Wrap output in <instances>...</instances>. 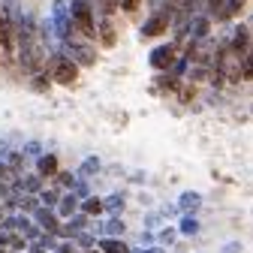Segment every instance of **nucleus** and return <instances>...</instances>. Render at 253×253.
Instances as JSON below:
<instances>
[{
    "instance_id": "1",
    "label": "nucleus",
    "mask_w": 253,
    "mask_h": 253,
    "mask_svg": "<svg viewBox=\"0 0 253 253\" xmlns=\"http://www.w3.org/2000/svg\"><path fill=\"white\" fill-rule=\"evenodd\" d=\"M15 42H18L21 70H24L27 76H37V73H42V63H45V48H42L40 24H37L34 12H21L18 30H15Z\"/></svg>"
},
{
    "instance_id": "2",
    "label": "nucleus",
    "mask_w": 253,
    "mask_h": 253,
    "mask_svg": "<svg viewBox=\"0 0 253 253\" xmlns=\"http://www.w3.org/2000/svg\"><path fill=\"white\" fill-rule=\"evenodd\" d=\"M67 9H70L73 30H79V34H84V37H97V24H93V12H90L87 0H73Z\"/></svg>"
},
{
    "instance_id": "3",
    "label": "nucleus",
    "mask_w": 253,
    "mask_h": 253,
    "mask_svg": "<svg viewBox=\"0 0 253 253\" xmlns=\"http://www.w3.org/2000/svg\"><path fill=\"white\" fill-rule=\"evenodd\" d=\"M48 73L57 84H73L79 79V63H73L63 51H54L51 54V63H48Z\"/></svg>"
},
{
    "instance_id": "4",
    "label": "nucleus",
    "mask_w": 253,
    "mask_h": 253,
    "mask_svg": "<svg viewBox=\"0 0 253 253\" xmlns=\"http://www.w3.org/2000/svg\"><path fill=\"white\" fill-rule=\"evenodd\" d=\"M60 48H63V54H67L73 63H82V67H93V63H97V51H93L87 42L73 40V34L60 42Z\"/></svg>"
},
{
    "instance_id": "5",
    "label": "nucleus",
    "mask_w": 253,
    "mask_h": 253,
    "mask_svg": "<svg viewBox=\"0 0 253 253\" xmlns=\"http://www.w3.org/2000/svg\"><path fill=\"white\" fill-rule=\"evenodd\" d=\"M51 27H54V34H57V40L63 42L70 34H73V24H70V9H67V3L63 0H54V6H51Z\"/></svg>"
},
{
    "instance_id": "6",
    "label": "nucleus",
    "mask_w": 253,
    "mask_h": 253,
    "mask_svg": "<svg viewBox=\"0 0 253 253\" xmlns=\"http://www.w3.org/2000/svg\"><path fill=\"white\" fill-rule=\"evenodd\" d=\"M175 54H178V45H160V48H154L151 51V67L154 70H169L172 63H175Z\"/></svg>"
},
{
    "instance_id": "7",
    "label": "nucleus",
    "mask_w": 253,
    "mask_h": 253,
    "mask_svg": "<svg viewBox=\"0 0 253 253\" xmlns=\"http://www.w3.org/2000/svg\"><path fill=\"white\" fill-rule=\"evenodd\" d=\"M169 12H157V15H151L148 21H145V27H142V37H160L163 30L169 27Z\"/></svg>"
},
{
    "instance_id": "8",
    "label": "nucleus",
    "mask_w": 253,
    "mask_h": 253,
    "mask_svg": "<svg viewBox=\"0 0 253 253\" xmlns=\"http://www.w3.org/2000/svg\"><path fill=\"white\" fill-rule=\"evenodd\" d=\"M190 27H187V34H190V42H196V40H202V37H208V18L205 15H196L193 21H187Z\"/></svg>"
},
{
    "instance_id": "9",
    "label": "nucleus",
    "mask_w": 253,
    "mask_h": 253,
    "mask_svg": "<svg viewBox=\"0 0 253 253\" xmlns=\"http://www.w3.org/2000/svg\"><path fill=\"white\" fill-rule=\"evenodd\" d=\"M34 217L40 220V226H42L45 232H51V235L60 229V226H57V217L51 214V208H37V211H34Z\"/></svg>"
},
{
    "instance_id": "10",
    "label": "nucleus",
    "mask_w": 253,
    "mask_h": 253,
    "mask_svg": "<svg viewBox=\"0 0 253 253\" xmlns=\"http://www.w3.org/2000/svg\"><path fill=\"white\" fill-rule=\"evenodd\" d=\"M247 45H250V30H247V24H241V27L235 30V40H232V45H229V48H232L235 54H250V51H247Z\"/></svg>"
},
{
    "instance_id": "11",
    "label": "nucleus",
    "mask_w": 253,
    "mask_h": 253,
    "mask_svg": "<svg viewBox=\"0 0 253 253\" xmlns=\"http://www.w3.org/2000/svg\"><path fill=\"white\" fill-rule=\"evenodd\" d=\"M37 172H40L42 178H48V175H57V157H54V154H45V157H40Z\"/></svg>"
},
{
    "instance_id": "12",
    "label": "nucleus",
    "mask_w": 253,
    "mask_h": 253,
    "mask_svg": "<svg viewBox=\"0 0 253 253\" xmlns=\"http://www.w3.org/2000/svg\"><path fill=\"white\" fill-rule=\"evenodd\" d=\"M100 247H103V253H126V244H124L118 235L103 238V241H100Z\"/></svg>"
},
{
    "instance_id": "13",
    "label": "nucleus",
    "mask_w": 253,
    "mask_h": 253,
    "mask_svg": "<svg viewBox=\"0 0 253 253\" xmlns=\"http://www.w3.org/2000/svg\"><path fill=\"white\" fill-rule=\"evenodd\" d=\"M199 202H202V199H199V193H184V196H181V202H178V208H181V211H196V208H199Z\"/></svg>"
},
{
    "instance_id": "14",
    "label": "nucleus",
    "mask_w": 253,
    "mask_h": 253,
    "mask_svg": "<svg viewBox=\"0 0 253 253\" xmlns=\"http://www.w3.org/2000/svg\"><path fill=\"white\" fill-rule=\"evenodd\" d=\"M100 37H103L106 45H115V27H112V18H109V15H106L103 24H100Z\"/></svg>"
},
{
    "instance_id": "15",
    "label": "nucleus",
    "mask_w": 253,
    "mask_h": 253,
    "mask_svg": "<svg viewBox=\"0 0 253 253\" xmlns=\"http://www.w3.org/2000/svg\"><path fill=\"white\" fill-rule=\"evenodd\" d=\"M79 208V199L70 193V196H63L60 199V217H73V211Z\"/></svg>"
},
{
    "instance_id": "16",
    "label": "nucleus",
    "mask_w": 253,
    "mask_h": 253,
    "mask_svg": "<svg viewBox=\"0 0 253 253\" xmlns=\"http://www.w3.org/2000/svg\"><path fill=\"white\" fill-rule=\"evenodd\" d=\"M97 172H100V160H97V157H87V160L82 163V178H90Z\"/></svg>"
},
{
    "instance_id": "17",
    "label": "nucleus",
    "mask_w": 253,
    "mask_h": 253,
    "mask_svg": "<svg viewBox=\"0 0 253 253\" xmlns=\"http://www.w3.org/2000/svg\"><path fill=\"white\" fill-rule=\"evenodd\" d=\"M82 211H84V214H100V211H103V202H100L97 196H84Z\"/></svg>"
},
{
    "instance_id": "18",
    "label": "nucleus",
    "mask_w": 253,
    "mask_h": 253,
    "mask_svg": "<svg viewBox=\"0 0 253 253\" xmlns=\"http://www.w3.org/2000/svg\"><path fill=\"white\" fill-rule=\"evenodd\" d=\"M241 6H244V0H229L226 9H220V18H232V15H238Z\"/></svg>"
},
{
    "instance_id": "19",
    "label": "nucleus",
    "mask_w": 253,
    "mask_h": 253,
    "mask_svg": "<svg viewBox=\"0 0 253 253\" xmlns=\"http://www.w3.org/2000/svg\"><path fill=\"white\" fill-rule=\"evenodd\" d=\"M103 208H109L112 214H118V211L124 208V196H118V193H115V196H109V199L103 202Z\"/></svg>"
},
{
    "instance_id": "20",
    "label": "nucleus",
    "mask_w": 253,
    "mask_h": 253,
    "mask_svg": "<svg viewBox=\"0 0 253 253\" xmlns=\"http://www.w3.org/2000/svg\"><path fill=\"white\" fill-rule=\"evenodd\" d=\"M106 232L109 235H124V223L118 217H112V220H106Z\"/></svg>"
},
{
    "instance_id": "21",
    "label": "nucleus",
    "mask_w": 253,
    "mask_h": 253,
    "mask_svg": "<svg viewBox=\"0 0 253 253\" xmlns=\"http://www.w3.org/2000/svg\"><path fill=\"white\" fill-rule=\"evenodd\" d=\"M40 193H42V205L45 208H54L57 205V190H40Z\"/></svg>"
},
{
    "instance_id": "22",
    "label": "nucleus",
    "mask_w": 253,
    "mask_h": 253,
    "mask_svg": "<svg viewBox=\"0 0 253 253\" xmlns=\"http://www.w3.org/2000/svg\"><path fill=\"white\" fill-rule=\"evenodd\" d=\"M196 229H199V223H196L193 217H184V220H181V232H184V235H193Z\"/></svg>"
},
{
    "instance_id": "23",
    "label": "nucleus",
    "mask_w": 253,
    "mask_h": 253,
    "mask_svg": "<svg viewBox=\"0 0 253 253\" xmlns=\"http://www.w3.org/2000/svg\"><path fill=\"white\" fill-rule=\"evenodd\" d=\"M21 190H30V193H40V178H24Z\"/></svg>"
},
{
    "instance_id": "24",
    "label": "nucleus",
    "mask_w": 253,
    "mask_h": 253,
    "mask_svg": "<svg viewBox=\"0 0 253 253\" xmlns=\"http://www.w3.org/2000/svg\"><path fill=\"white\" fill-rule=\"evenodd\" d=\"M160 241H163V244H172V241H175V229H163V232H160Z\"/></svg>"
},
{
    "instance_id": "25",
    "label": "nucleus",
    "mask_w": 253,
    "mask_h": 253,
    "mask_svg": "<svg viewBox=\"0 0 253 253\" xmlns=\"http://www.w3.org/2000/svg\"><path fill=\"white\" fill-rule=\"evenodd\" d=\"M193 97H196V90H193V87H184V90H181V100H184V103H190Z\"/></svg>"
},
{
    "instance_id": "26",
    "label": "nucleus",
    "mask_w": 253,
    "mask_h": 253,
    "mask_svg": "<svg viewBox=\"0 0 253 253\" xmlns=\"http://www.w3.org/2000/svg\"><path fill=\"white\" fill-rule=\"evenodd\" d=\"M160 84H163V87H175V84H178V79H175V76H163V79H160Z\"/></svg>"
},
{
    "instance_id": "27",
    "label": "nucleus",
    "mask_w": 253,
    "mask_h": 253,
    "mask_svg": "<svg viewBox=\"0 0 253 253\" xmlns=\"http://www.w3.org/2000/svg\"><path fill=\"white\" fill-rule=\"evenodd\" d=\"M121 3H124V9H126V12H133V9L139 6V0H121Z\"/></svg>"
},
{
    "instance_id": "28",
    "label": "nucleus",
    "mask_w": 253,
    "mask_h": 253,
    "mask_svg": "<svg viewBox=\"0 0 253 253\" xmlns=\"http://www.w3.org/2000/svg\"><path fill=\"white\" fill-rule=\"evenodd\" d=\"M57 181H60V184H73V181H76V178H73V175H70V172H60V175H57Z\"/></svg>"
},
{
    "instance_id": "29",
    "label": "nucleus",
    "mask_w": 253,
    "mask_h": 253,
    "mask_svg": "<svg viewBox=\"0 0 253 253\" xmlns=\"http://www.w3.org/2000/svg\"><path fill=\"white\" fill-rule=\"evenodd\" d=\"M0 181H9V166L0 163Z\"/></svg>"
},
{
    "instance_id": "30",
    "label": "nucleus",
    "mask_w": 253,
    "mask_h": 253,
    "mask_svg": "<svg viewBox=\"0 0 253 253\" xmlns=\"http://www.w3.org/2000/svg\"><path fill=\"white\" fill-rule=\"evenodd\" d=\"M208 6H211V12H220V6H223V0H208Z\"/></svg>"
},
{
    "instance_id": "31",
    "label": "nucleus",
    "mask_w": 253,
    "mask_h": 253,
    "mask_svg": "<svg viewBox=\"0 0 253 253\" xmlns=\"http://www.w3.org/2000/svg\"><path fill=\"white\" fill-rule=\"evenodd\" d=\"M79 244H82V247H90V244H93V238H90V235H79Z\"/></svg>"
},
{
    "instance_id": "32",
    "label": "nucleus",
    "mask_w": 253,
    "mask_h": 253,
    "mask_svg": "<svg viewBox=\"0 0 253 253\" xmlns=\"http://www.w3.org/2000/svg\"><path fill=\"white\" fill-rule=\"evenodd\" d=\"M34 87H37V90H45V87H48V82H45V79H37V84H34Z\"/></svg>"
},
{
    "instance_id": "33",
    "label": "nucleus",
    "mask_w": 253,
    "mask_h": 253,
    "mask_svg": "<svg viewBox=\"0 0 253 253\" xmlns=\"http://www.w3.org/2000/svg\"><path fill=\"white\" fill-rule=\"evenodd\" d=\"M241 250V244H229V247H223V253H238Z\"/></svg>"
},
{
    "instance_id": "34",
    "label": "nucleus",
    "mask_w": 253,
    "mask_h": 253,
    "mask_svg": "<svg viewBox=\"0 0 253 253\" xmlns=\"http://www.w3.org/2000/svg\"><path fill=\"white\" fill-rule=\"evenodd\" d=\"M145 253H163V250H157V247H154V250H145Z\"/></svg>"
},
{
    "instance_id": "35",
    "label": "nucleus",
    "mask_w": 253,
    "mask_h": 253,
    "mask_svg": "<svg viewBox=\"0 0 253 253\" xmlns=\"http://www.w3.org/2000/svg\"><path fill=\"white\" fill-rule=\"evenodd\" d=\"M193 3H196V0H187V6H193Z\"/></svg>"
},
{
    "instance_id": "36",
    "label": "nucleus",
    "mask_w": 253,
    "mask_h": 253,
    "mask_svg": "<svg viewBox=\"0 0 253 253\" xmlns=\"http://www.w3.org/2000/svg\"><path fill=\"white\" fill-rule=\"evenodd\" d=\"M0 214H3V211H0Z\"/></svg>"
},
{
    "instance_id": "37",
    "label": "nucleus",
    "mask_w": 253,
    "mask_h": 253,
    "mask_svg": "<svg viewBox=\"0 0 253 253\" xmlns=\"http://www.w3.org/2000/svg\"><path fill=\"white\" fill-rule=\"evenodd\" d=\"M0 253H3V250H0Z\"/></svg>"
}]
</instances>
